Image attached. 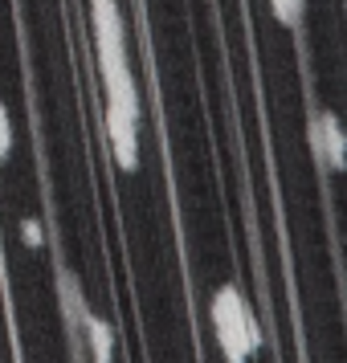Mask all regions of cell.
I'll return each mask as SVG.
<instances>
[{
  "label": "cell",
  "mask_w": 347,
  "mask_h": 363,
  "mask_svg": "<svg viewBox=\"0 0 347 363\" xmlns=\"http://www.w3.org/2000/svg\"><path fill=\"white\" fill-rule=\"evenodd\" d=\"M209 323H213L216 347H221V359L225 363H249L262 347V330H258V318L249 311L241 286H221L209 302Z\"/></svg>",
  "instance_id": "6da1fadb"
},
{
  "label": "cell",
  "mask_w": 347,
  "mask_h": 363,
  "mask_svg": "<svg viewBox=\"0 0 347 363\" xmlns=\"http://www.w3.org/2000/svg\"><path fill=\"white\" fill-rule=\"evenodd\" d=\"M307 139H311V151L314 160L327 167V172H339L347 164V139H343V127L331 111H314L311 115V127H307Z\"/></svg>",
  "instance_id": "7a4b0ae2"
},
{
  "label": "cell",
  "mask_w": 347,
  "mask_h": 363,
  "mask_svg": "<svg viewBox=\"0 0 347 363\" xmlns=\"http://www.w3.org/2000/svg\"><path fill=\"white\" fill-rule=\"evenodd\" d=\"M90 29H94V53H123V9L119 0H90Z\"/></svg>",
  "instance_id": "3957f363"
},
{
  "label": "cell",
  "mask_w": 347,
  "mask_h": 363,
  "mask_svg": "<svg viewBox=\"0 0 347 363\" xmlns=\"http://www.w3.org/2000/svg\"><path fill=\"white\" fill-rule=\"evenodd\" d=\"M106 139H111V155L123 172H135L139 167V118L119 115V111H106Z\"/></svg>",
  "instance_id": "277c9868"
},
{
  "label": "cell",
  "mask_w": 347,
  "mask_h": 363,
  "mask_svg": "<svg viewBox=\"0 0 347 363\" xmlns=\"http://www.w3.org/2000/svg\"><path fill=\"white\" fill-rule=\"evenodd\" d=\"M74 330L86 335V347H90L94 363H115V323H111V318H102V314H94L86 306V311L78 314V327Z\"/></svg>",
  "instance_id": "5b68a950"
},
{
  "label": "cell",
  "mask_w": 347,
  "mask_h": 363,
  "mask_svg": "<svg viewBox=\"0 0 347 363\" xmlns=\"http://www.w3.org/2000/svg\"><path fill=\"white\" fill-rule=\"evenodd\" d=\"M57 302H62V314H66V327H78V314L86 311V294H82V281L74 269H57Z\"/></svg>",
  "instance_id": "8992f818"
},
{
  "label": "cell",
  "mask_w": 347,
  "mask_h": 363,
  "mask_svg": "<svg viewBox=\"0 0 347 363\" xmlns=\"http://www.w3.org/2000/svg\"><path fill=\"white\" fill-rule=\"evenodd\" d=\"M302 9H307V0H270V13H274V21H278V25H286V29H298Z\"/></svg>",
  "instance_id": "52a82bcc"
},
{
  "label": "cell",
  "mask_w": 347,
  "mask_h": 363,
  "mask_svg": "<svg viewBox=\"0 0 347 363\" xmlns=\"http://www.w3.org/2000/svg\"><path fill=\"white\" fill-rule=\"evenodd\" d=\"M9 151H13V118H9V106L0 102V164L9 160Z\"/></svg>",
  "instance_id": "ba28073f"
}]
</instances>
